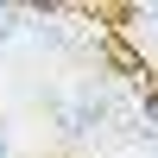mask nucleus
<instances>
[{
	"label": "nucleus",
	"mask_w": 158,
	"mask_h": 158,
	"mask_svg": "<svg viewBox=\"0 0 158 158\" xmlns=\"http://www.w3.org/2000/svg\"><path fill=\"white\" fill-rule=\"evenodd\" d=\"M51 108H57V127H63V133L89 139V133H101V127H114V89L95 82V76H82L70 95H51Z\"/></svg>",
	"instance_id": "nucleus-1"
},
{
	"label": "nucleus",
	"mask_w": 158,
	"mask_h": 158,
	"mask_svg": "<svg viewBox=\"0 0 158 158\" xmlns=\"http://www.w3.org/2000/svg\"><path fill=\"white\" fill-rule=\"evenodd\" d=\"M19 19H25L19 6H0V44H6V38H19Z\"/></svg>",
	"instance_id": "nucleus-2"
},
{
	"label": "nucleus",
	"mask_w": 158,
	"mask_h": 158,
	"mask_svg": "<svg viewBox=\"0 0 158 158\" xmlns=\"http://www.w3.org/2000/svg\"><path fill=\"white\" fill-rule=\"evenodd\" d=\"M0 158H13V127L0 120Z\"/></svg>",
	"instance_id": "nucleus-3"
},
{
	"label": "nucleus",
	"mask_w": 158,
	"mask_h": 158,
	"mask_svg": "<svg viewBox=\"0 0 158 158\" xmlns=\"http://www.w3.org/2000/svg\"><path fill=\"white\" fill-rule=\"evenodd\" d=\"M139 25H152V32H158V6H139Z\"/></svg>",
	"instance_id": "nucleus-4"
}]
</instances>
